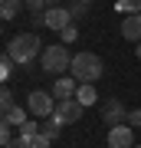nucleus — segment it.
<instances>
[{
  "mask_svg": "<svg viewBox=\"0 0 141 148\" xmlns=\"http://www.w3.org/2000/svg\"><path fill=\"white\" fill-rule=\"evenodd\" d=\"M43 49H46V46L40 43L36 33H16V36L10 40V46H7V56H10L13 63L26 66V63H33L36 53H43Z\"/></svg>",
  "mask_w": 141,
  "mask_h": 148,
  "instance_id": "f257e3e1",
  "label": "nucleus"
},
{
  "mask_svg": "<svg viewBox=\"0 0 141 148\" xmlns=\"http://www.w3.org/2000/svg\"><path fill=\"white\" fill-rule=\"evenodd\" d=\"M69 73H72V79L79 82H95V79H102V73H105V63L95 53H76L72 56V66H69Z\"/></svg>",
  "mask_w": 141,
  "mask_h": 148,
  "instance_id": "f03ea898",
  "label": "nucleus"
},
{
  "mask_svg": "<svg viewBox=\"0 0 141 148\" xmlns=\"http://www.w3.org/2000/svg\"><path fill=\"white\" fill-rule=\"evenodd\" d=\"M40 66L46 69V73H52V76H63L66 69L72 66V56H69V49L63 43H56V46H46L40 53Z\"/></svg>",
  "mask_w": 141,
  "mask_h": 148,
  "instance_id": "7ed1b4c3",
  "label": "nucleus"
},
{
  "mask_svg": "<svg viewBox=\"0 0 141 148\" xmlns=\"http://www.w3.org/2000/svg\"><path fill=\"white\" fill-rule=\"evenodd\" d=\"M26 109H30V115L36 119H49L52 112H56V95L52 92H30V99H26Z\"/></svg>",
  "mask_w": 141,
  "mask_h": 148,
  "instance_id": "20e7f679",
  "label": "nucleus"
},
{
  "mask_svg": "<svg viewBox=\"0 0 141 148\" xmlns=\"http://www.w3.org/2000/svg\"><path fill=\"white\" fill-rule=\"evenodd\" d=\"M40 23L59 33V30H66L69 23H72V13H69V7H46V10L40 13Z\"/></svg>",
  "mask_w": 141,
  "mask_h": 148,
  "instance_id": "39448f33",
  "label": "nucleus"
},
{
  "mask_svg": "<svg viewBox=\"0 0 141 148\" xmlns=\"http://www.w3.org/2000/svg\"><path fill=\"white\" fill-rule=\"evenodd\" d=\"M82 109H85V106L76 99V95H72V99L56 102V112H52V119H59L63 125H72V122H79V119H82Z\"/></svg>",
  "mask_w": 141,
  "mask_h": 148,
  "instance_id": "423d86ee",
  "label": "nucleus"
},
{
  "mask_svg": "<svg viewBox=\"0 0 141 148\" xmlns=\"http://www.w3.org/2000/svg\"><path fill=\"white\" fill-rule=\"evenodd\" d=\"M108 148H135V128L128 125H112L108 128Z\"/></svg>",
  "mask_w": 141,
  "mask_h": 148,
  "instance_id": "0eeeda50",
  "label": "nucleus"
},
{
  "mask_svg": "<svg viewBox=\"0 0 141 148\" xmlns=\"http://www.w3.org/2000/svg\"><path fill=\"white\" fill-rule=\"evenodd\" d=\"M102 119L108 122V128H112V125H125V122H128V109L121 106L118 99H112V102H105V109H102Z\"/></svg>",
  "mask_w": 141,
  "mask_h": 148,
  "instance_id": "6e6552de",
  "label": "nucleus"
},
{
  "mask_svg": "<svg viewBox=\"0 0 141 148\" xmlns=\"http://www.w3.org/2000/svg\"><path fill=\"white\" fill-rule=\"evenodd\" d=\"M121 36L131 40V43H141V13L121 16Z\"/></svg>",
  "mask_w": 141,
  "mask_h": 148,
  "instance_id": "1a4fd4ad",
  "label": "nucleus"
},
{
  "mask_svg": "<svg viewBox=\"0 0 141 148\" xmlns=\"http://www.w3.org/2000/svg\"><path fill=\"white\" fill-rule=\"evenodd\" d=\"M79 89V79H72V76H59L56 86H52V95H56V102H63V99H72Z\"/></svg>",
  "mask_w": 141,
  "mask_h": 148,
  "instance_id": "9d476101",
  "label": "nucleus"
},
{
  "mask_svg": "<svg viewBox=\"0 0 141 148\" xmlns=\"http://www.w3.org/2000/svg\"><path fill=\"white\" fill-rule=\"evenodd\" d=\"M76 99L82 102V106H92V102H99V95H95V86H92V82H79Z\"/></svg>",
  "mask_w": 141,
  "mask_h": 148,
  "instance_id": "9b49d317",
  "label": "nucleus"
},
{
  "mask_svg": "<svg viewBox=\"0 0 141 148\" xmlns=\"http://www.w3.org/2000/svg\"><path fill=\"white\" fill-rule=\"evenodd\" d=\"M23 10V0H0V20H13Z\"/></svg>",
  "mask_w": 141,
  "mask_h": 148,
  "instance_id": "f8f14e48",
  "label": "nucleus"
},
{
  "mask_svg": "<svg viewBox=\"0 0 141 148\" xmlns=\"http://www.w3.org/2000/svg\"><path fill=\"white\" fill-rule=\"evenodd\" d=\"M10 109H13V92H10L7 82H0V119H3Z\"/></svg>",
  "mask_w": 141,
  "mask_h": 148,
  "instance_id": "ddd939ff",
  "label": "nucleus"
},
{
  "mask_svg": "<svg viewBox=\"0 0 141 148\" xmlns=\"http://www.w3.org/2000/svg\"><path fill=\"white\" fill-rule=\"evenodd\" d=\"M115 10H118L121 16H128V13H141V0H118Z\"/></svg>",
  "mask_w": 141,
  "mask_h": 148,
  "instance_id": "4468645a",
  "label": "nucleus"
},
{
  "mask_svg": "<svg viewBox=\"0 0 141 148\" xmlns=\"http://www.w3.org/2000/svg\"><path fill=\"white\" fill-rule=\"evenodd\" d=\"M26 112H30V109H20V106H13V109H10V112H7V115H3V119H7V122H10V125H16V128H20V125H23V122H26Z\"/></svg>",
  "mask_w": 141,
  "mask_h": 148,
  "instance_id": "2eb2a0df",
  "label": "nucleus"
},
{
  "mask_svg": "<svg viewBox=\"0 0 141 148\" xmlns=\"http://www.w3.org/2000/svg\"><path fill=\"white\" fill-rule=\"evenodd\" d=\"M59 128H63V122L49 115V122H46V125H43V135H46L49 142H56V138H59Z\"/></svg>",
  "mask_w": 141,
  "mask_h": 148,
  "instance_id": "dca6fc26",
  "label": "nucleus"
},
{
  "mask_svg": "<svg viewBox=\"0 0 141 148\" xmlns=\"http://www.w3.org/2000/svg\"><path fill=\"white\" fill-rule=\"evenodd\" d=\"M40 132H43V128H40V125H36L33 119H26L23 125H20V135H23V138H36Z\"/></svg>",
  "mask_w": 141,
  "mask_h": 148,
  "instance_id": "f3484780",
  "label": "nucleus"
},
{
  "mask_svg": "<svg viewBox=\"0 0 141 148\" xmlns=\"http://www.w3.org/2000/svg\"><path fill=\"white\" fill-rule=\"evenodd\" d=\"M23 7H26V10H33V16H40L49 3H46V0H23Z\"/></svg>",
  "mask_w": 141,
  "mask_h": 148,
  "instance_id": "a211bd4d",
  "label": "nucleus"
},
{
  "mask_svg": "<svg viewBox=\"0 0 141 148\" xmlns=\"http://www.w3.org/2000/svg\"><path fill=\"white\" fill-rule=\"evenodd\" d=\"M10 66H13V59L3 53V56H0V82H7V76H10Z\"/></svg>",
  "mask_w": 141,
  "mask_h": 148,
  "instance_id": "6ab92c4d",
  "label": "nucleus"
},
{
  "mask_svg": "<svg viewBox=\"0 0 141 148\" xmlns=\"http://www.w3.org/2000/svg\"><path fill=\"white\" fill-rule=\"evenodd\" d=\"M59 36H63V43H76V40H79V30L72 27V23H69L66 30H59Z\"/></svg>",
  "mask_w": 141,
  "mask_h": 148,
  "instance_id": "aec40b11",
  "label": "nucleus"
},
{
  "mask_svg": "<svg viewBox=\"0 0 141 148\" xmlns=\"http://www.w3.org/2000/svg\"><path fill=\"white\" fill-rule=\"evenodd\" d=\"M0 145H10V122H7V119H0Z\"/></svg>",
  "mask_w": 141,
  "mask_h": 148,
  "instance_id": "412c9836",
  "label": "nucleus"
},
{
  "mask_svg": "<svg viewBox=\"0 0 141 148\" xmlns=\"http://www.w3.org/2000/svg\"><path fill=\"white\" fill-rule=\"evenodd\" d=\"M7 148H33V142L30 138H23V135H16V138H10V145Z\"/></svg>",
  "mask_w": 141,
  "mask_h": 148,
  "instance_id": "4be33fe9",
  "label": "nucleus"
},
{
  "mask_svg": "<svg viewBox=\"0 0 141 148\" xmlns=\"http://www.w3.org/2000/svg\"><path fill=\"white\" fill-rule=\"evenodd\" d=\"M69 13H72V20H79V16H85V3H82V0H76V3L69 7Z\"/></svg>",
  "mask_w": 141,
  "mask_h": 148,
  "instance_id": "5701e85b",
  "label": "nucleus"
},
{
  "mask_svg": "<svg viewBox=\"0 0 141 148\" xmlns=\"http://www.w3.org/2000/svg\"><path fill=\"white\" fill-rule=\"evenodd\" d=\"M128 125L131 128H141V109H131L128 112Z\"/></svg>",
  "mask_w": 141,
  "mask_h": 148,
  "instance_id": "b1692460",
  "label": "nucleus"
},
{
  "mask_svg": "<svg viewBox=\"0 0 141 148\" xmlns=\"http://www.w3.org/2000/svg\"><path fill=\"white\" fill-rule=\"evenodd\" d=\"M30 142H33V148H49V145H52V142H49V138L43 135V132H40L36 138H30Z\"/></svg>",
  "mask_w": 141,
  "mask_h": 148,
  "instance_id": "393cba45",
  "label": "nucleus"
},
{
  "mask_svg": "<svg viewBox=\"0 0 141 148\" xmlns=\"http://www.w3.org/2000/svg\"><path fill=\"white\" fill-rule=\"evenodd\" d=\"M46 3H49V7H63V3H59V0H46Z\"/></svg>",
  "mask_w": 141,
  "mask_h": 148,
  "instance_id": "a878e982",
  "label": "nucleus"
},
{
  "mask_svg": "<svg viewBox=\"0 0 141 148\" xmlns=\"http://www.w3.org/2000/svg\"><path fill=\"white\" fill-rule=\"evenodd\" d=\"M135 53H138V59H141V43H138V49H135Z\"/></svg>",
  "mask_w": 141,
  "mask_h": 148,
  "instance_id": "bb28decb",
  "label": "nucleus"
},
{
  "mask_svg": "<svg viewBox=\"0 0 141 148\" xmlns=\"http://www.w3.org/2000/svg\"><path fill=\"white\" fill-rule=\"evenodd\" d=\"M82 3H92V0H82Z\"/></svg>",
  "mask_w": 141,
  "mask_h": 148,
  "instance_id": "cd10ccee",
  "label": "nucleus"
},
{
  "mask_svg": "<svg viewBox=\"0 0 141 148\" xmlns=\"http://www.w3.org/2000/svg\"><path fill=\"white\" fill-rule=\"evenodd\" d=\"M135 148H141V145H135Z\"/></svg>",
  "mask_w": 141,
  "mask_h": 148,
  "instance_id": "c85d7f7f",
  "label": "nucleus"
}]
</instances>
